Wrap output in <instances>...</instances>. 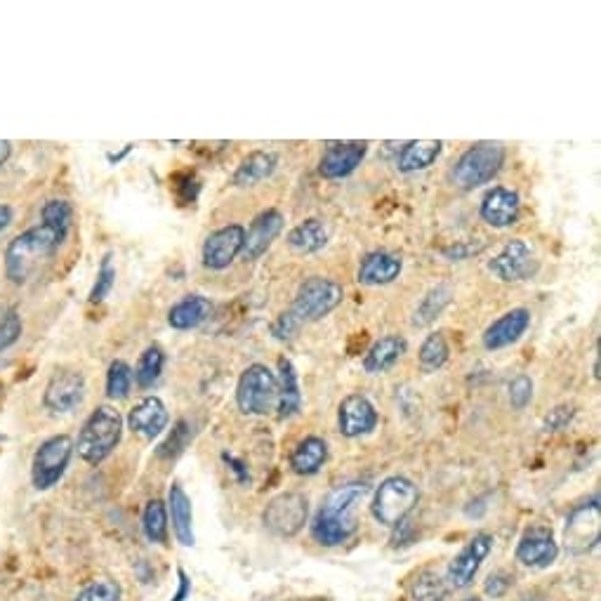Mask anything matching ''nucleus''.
<instances>
[{
  "label": "nucleus",
  "instance_id": "obj_1",
  "mask_svg": "<svg viewBox=\"0 0 601 601\" xmlns=\"http://www.w3.org/2000/svg\"><path fill=\"white\" fill-rule=\"evenodd\" d=\"M62 243V236L45 227V224L22 231L5 250V276L15 286H24L41 269V264L57 253Z\"/></svg>",
  "mask_w": 601,
  "mask_h": 601
},
{
  "label": "nucleus",
  "instance_id": "obj_2",
  "mask_svg": "<svg viewBox=\"0 0 601 601\" xmlns=\"http://www.w3.org/2000/svg\"><path fill=\"white\" fill-rule=\"evenodd\" d=\"M123 437V418L116 408L97 406L83 422L74 448L88 465H99L114 453Z\"/></svg>",
  "mask_w": 601,
  "mask_h": 601
},
{
  "label": "nucleus",
  "instance_id": "obj_3",
  "mask_svg": "<svg viewBox=\"0 0 601 601\" xmlns=\"http://www.w3.org/2000/svg\"><path fill=\"white\" fill-rule=\"evenodd\" d=\"M505 147L500 142H477L455 161L451 180L462 191H474L493 182V177L503 170Z\"/></svg>",
  "mask_w": 601,
  "mask_h": 601
},
{
  "label": "nucleus",
  "instance_id": "obj_4",
  "mask_svg": "<svg viewBox=\"0 0 601 601\" xmlns=\"http://www.w3.org/2000/svg\"><path fill=\"white\" fill-rule=\"evenodd\" d=\"M342 300H345V290L338 281L326 279V276H309L297 288L293 307L288 312L305 326V323L326 319L342 305Z\"/></svg>",
  "mask_w": 601,
  "mask_h": 601
},
{
  "label": "nucleus",
  "instance_id": "obj_5",
  "mask_svg": "<svg viewBox=\"0 0 601 601\" xmlns=\"http://www.w3.org/2000/svg\"><path fill=\"white\" fill-rule=\"evenodd\" d=\"M279 382L276 373L264 363H253L241 373L236 385V404L243 415H267L274 411Z\"/></svg>",
  "mask_w": 601,
  "mask_h": 601
},
{
  "label": "nucleus",
  "instance_id": "obj_6",
  "mask_svg": "<svg viewBox=\"0 0 601 601\" xmlns=\"http://www.w3.org/2000/svg\"><path fill=\"white\" fill-rule=\"evenodd\" d=\"M420 500L418 486L406 477H389L373 498V517L389 528L401 526Z\"/></svg>",
  "mask_w": 601,
  "mask_h": 601
},
{
  "label": "nucleus",
  "instance_id": "obj_7",
  "mask_svg": "<svg viewBox=\"0 0 601 601\" xmlns=\"http://www.w3.org/2000/svg\"><path fill=\"white\" fill-rule=\"evenodd\" d=\"M71 455H74V439L66 434L45 439L31 462V481L38 491H48L64 477L69 467Z\"/></svg>",
  "mask_w": 601,
  "mask_h": 601
},
{
  "label": "nucleus",
  "instance_id": "obj_8",
  "mask_svg": "<svg viewBox=\"0 0 601 601\" xmlns=\"http://www.w3.org/2000/svg\"><path fill=\"white\" fill-rule=\"evenodd\" d=\"M309 503L302 493H281L264 507L262 521L274 536L293 538L307 524Z\"/></svg>",
  "mask_w": 601,
  "mask_h": 601
},
{
  "label": "nucleus",
  "instance_id": "obj_9",
  "mask_svg": "<svg viewBox=\"0 0 601 601\" xmlns=\"http://www.w3.org/2000/svg\"><path fill=\"white\" fill-rule=\"evenodd\" d=\"M601 538V507L599 498L578 505L569 514L564 528V545L571 554H587L594 550Z\"/></svg>",
  "mask_w": 601,
  "mask_h": 601
},
{
  "label": "nucleus",
  "instance_id": "obj_10",
  "mask_svg": "<svg viewBox=\"0 0 601 601\" xmlns=\"http://www.w3.org/2000/svg\"><path fill=\"white\" fill-rule=\"evenodd\" d=\"M538 257L533 253V248L526 241L512 239L507 241L503 250L488 262V269L495 279L505 283H521L533 279L538 274Z\"/></svg>",
  "mask_w": 601,
  "mask_h": 601
},
{
  "label": "nucleus",
  "instance_id": "obj_11",
  "mask_svg": "<svg viewBox=\"0 0 601 601\" xmlns=\"http://www.w3.org/2000/svg\"><path fill=\"white\" fill-rule=\"evenodd\" d=\"M88 382L81 371L74 368H62L52 375L48 387H45L43 404L52 413H71L85 401Z\"/></svg>",
  "mask_w": 601,
  "mask_h": 601
},
{
  "label": "nucleus",
  "instance_id": "obj_12",
  "mask_svg": "<svg viewBox=\"0 0 601 601\" xmlns=\"http://www.w3.org/2000/svg\"><path fill=\"white\" fill-rule=\"evenodd\" d=\"M243 243H246V229L241 224H227V227L215 229L203 243V267L222 272L243 253Z\"/></svg>",
  "mask_w": 601,
  "mask_h": 601
},
{
  "label": "nucleus",
  "instance_id": "obj_13",
  "mask_svg": "<svg viewBox=\"0 0 601 601\" xmlns=\"http://www.w3.org/2000/svg\"><path fill=\"white\" fill-rule=\"evenodd\" d=\"M378 411L371 399L363 394H349L340 401L338 408V427L340 434L347 439H359L371 434L378 427Z\"/></svg>",
  "mask_w": 601,
  "mask_h": 601
},
{
  "label": "nucleus",
  "instance_id": "obj_14",
  "mask_svg": "<svg viewBox=\"0 0 601 601\" xmlns=\"http://www.w3.org/2000/svg\"><path fill=\"white\" fill-rule=\"evenodd\" d=\"M493 550V536H488V533H477L470 543L462 547L458 557L451 561V566H448V583L455 590H462V587L472 585L474 576H477V571L481 569V564H484V559L491 554Z\"/></svg>",
  "mask_w": 601,
  "mask_h": 601
},
{
  "label": "nucleus",
  "instance_id": "obj_15",
  "mask_svg": "<svg viewBox=\"0 0 601 601\" xmlns=\"http://www.w3.org/2000/svg\"><path fill=\"white\" fill-rule=\"evenodd\" d=\"M368 154V142H338L328 144V149L323 151L319 173L326 180H342L349 177L356 168L363 163V158Z\"/></svg>",
  "mask_w": 601,
  "mask_h": 601
},
{
  "label": "nucleus",
  "instance_id": "obj_16",
  "mask_svg": "<svg viewBox=\"0 0 601 601\" xmlns=\"http://www.w3.org/2000/svg\"><path fill=\"white\" fill-rule=\"evenodd\" d=\"M528 326H531V312L526 307L510 309V312H505L484 330L481 342H484L488 352H498V349L510 347L524 338Z\"/></svg>",
  "mask_w": 601,
  "mask_h": 601
},
{
  "label": "nucleus",
  "instance_id": "obj_17",
  "mask_svg": "<svg viewBox=\"0 0 601 601\" xmlns=\"http://www.w3.org/2000/svg\"><path fill=\"white\" fill-rule=\"evenodd\" d=\"M356 526L352 519V512H342L333 505H323L319 514L314 517L312 536L323 547H335L347 543L354 536Z\"/></svg>",
  "mask_w": 601,
  "mask_h": 601
},
{
  "label": "nucleus",
  "instance_id": "obj_18",
  "mask_svg": "<svg viewBox=\"0 0 601 601\" xmlns=\"http://www.w3.org/2000/svg\"><path fill=\"white\" fill-rule=\"evenodd\" d=\"M519 194L505 187H493L488 194L481 198L479 215L488 227L493 229H507L519 220Z\"/></svg>",
  "mask_w": 601,
  "mask_h": 601
},
{
  "label": "nucleus",
  "instance_id": "obj_19",
  "mask_svg": "<svg viewBox=\"0 0 601 601\" xmlns=\"http://www.w3.org/2000/svg\"><path fill=\"white\" fill-rule=\"evenodd\" d=\"M283 231V215L281 210L269 208L260 213L250 224V229L246 231V243H243V257L246 260H257L272 248V243L279 239V234Z\"/></svg>",
  "mask_w": 601,
  "mask_h": 601
},
{
  "label": "nucleus",
  "instance_id": "obj_20",
  "mask_svg": "<svg viewBox=\"0 0 601 601\" xmlns=\"http://www.w3.org/2000/svg\"><path fill=\"white\" fill-rule=\"evenodd\" d=\"M559 557V545L554 543L552 533L543 526L531 528L517 545V559L528 569H547Z\"/></svg>",
  "mask_w": 601,
  "mask_h": 601
},
{
  "label": "nucleus",
  "instance_id": "obj_21",
  "mask_svg": "<svg viewBox=\"0 0 601 601\" xmlns=\"http://www.w3.org/2000/svg\"><path fill=\"white\" fill-rule=\"evenodd\" d=\"M168 422L170 413L158 396H144L140 404L132 406L128 415V427L144 439H156L158 434L165 432Z\"/></svg>",
  "mask_w": 601,
  "mask_h": 601
},
{
  "label": "nucleus",
  "instance_id": "obj_22",
  "mask_svg": "<svg viewBox=\"0 0 601 601\" xmlns=\"http://www.w3.org/2000/svg\"><path fill=\"white\" fill-rule=\"evenodd\" d=\"M401 269H404V260L399 255L389 253V250H373L361 260L356 279L363 286H389L399 279Z\"/></svg>",
  "mask_w": 601,
  "mask_h": 601
},
{
  "label": "nucleus",
  "instance_id": "obj_23",
  "mask_svg": "<svg viewBox=\"0 0 601 601\" xmlns=\"http://www.w3.org/2000/svg\"><path fill=\"white\" fill-rule=\"evenodd\" d=\"M279 396H276V411H279V420H288L293 415L300 413L302 408V389H300V375H297L293 361L281 356L279 359Z\"/></svg>",
  "mask_w": 601,
  "mask_h": 601
},
{
  "label": "nucleus",
  "instance_id": "obj_24",
  "mask_svg": "<svg viewBox=\"0 0 601 601\" xmlns=\"http://www.w3.org/2000/svg\"><path fill=\"white\" fill-rule=\"evenodd\" d=\"M408 352V342L401 335H385L373 342L366 356H363V371L368 375H382L396 366V361Z\"/></svg>",
  "mask_w": 601,
  "mask_h": 601
},
{
  "label": "nucleus",
  "instance_id": "obj_25",
  "mask_svg": "<svg viewBox=\"0 0 601 601\" xmlns=\"http://www.w3.org/2000/svg\"><path fill=\"white\" fill-rule=\"evenodd\" d=\"M213 314V302L203 295H184L168 312V323L173 330H194L203 326Z\"/></svg>",
  "mask_w": 601,
  "mask_h": 601
},
{
  "label": "nucleus",
  "instance_id": "obj_26",
  "mask_svg": "<svg viewBox=\"0 0 601 601\" xmlns=\"http://www.w3.org/2000/svg\"><path fill=\"white\" fill-rule=\"evenodd\" d=\"M276 165H279V156H276L274 151H250L239 163L231 182H234V187H253V184L272 177L276 173Z\"/></svg>",
  "mask_w": 601,
  "mask_h": 601
},
{
  "label": "nucleus",
  "instance_id": "obj_27",
  "mask_svg": "<svg viewBox=\"0 0 601 601\" xmlns=\"http://www.w3.org/2000/svg\"><path fill=\"white\" fill-rule=\"evenodd\" d=\"M168 512H170V517H173L175 538L180 540L184 547L194 545L196 543V538H194V510H191L189 495L184 493V488L180 484L170 486Z\"/></svg>",
  "mask_w": 601,
  "mask_h": 601
},
{
  "label": "nucleus",
  "instance_id": "obj_28",
  "mask_svg": "<svg viewBox=\"0 0 601 601\" xmlns=\"http://www.w3.org/2000/svg\"><path fill=\"white\" fill-rule=\"evenodd\" d=\"M444 151V142L441 140H415L404 144V149L399 151V158H396V168L399 173H420V170H427Z\"/></svg>",
  "mask_w": 601,
  "mask_h": 601
},
{
  "label": "nucleus",
  "instance_id": "obj_29",
  "mask_svg": "<svg viewBox=\"0 0 601 601\" xmlns=\"http://www.w3.org/2000/svg\"><path fill=\"white\" fill-rule=\"evenodd\" d=\"M288 246L297 255H314L328 246V227L319 217H309L290 229Z\"/></svg>",
  "mask_w": 601,
  "mask_h": 601
},
{
  "label": "nucleus",
  "instance_id": "obj_30",
  "mask_svg": "<svg viewBox=\"0 0 601 601\" xmlns=\"http://www.w3.org/2000/svg\"><path fill=\"white\" fill-rule=\"evenodd\" d=\"M328 460V444L321 437H307L295 446L290 453V470L300 477H312L326 465Z\"/></svg>",
  "mask_w": 601,
  "mask_h": 601
},
{
  "label": "nucleus",
  "instance_id": "obj_31",
  "mask_svg": "<svg viewBox=\"0 0 601 601\" xmlns=\"http://www.w3.org/2000/svg\"><path fill=\"white\" fill-rule=\"evenodd\" d=\"M163 366H165V354L161 347L151 345L144 349V352L140 354V359H137L135 371H132V378H135L137 387H142V389L154 387L158 378H161Z\"/></svg>",
  "mask_w": 601,
  "mask_h": 601
},
{
  "label": "nucleus",
  "instance_id": "obj_32",
  "mask_svg": "<svg viewBox=\"0 0 601 601\" xmlns=\"http://www.w3.org/2000/svg\"><path fill=\"white\" fill-rule=\"evenodd\" d=\"M451 297H453V290L451 286H446V283H439L437 288H432L429 293L422 297L418 312H415V319H413V326H429L434 319H439L441 312L451 305Z\"/></svg>",
  "mask_w": 601,
  "mask_h": 601
},
{
  "label": "nucleus",
  "instance_id": "obj_33",
  "mask_svg": "<svg viewBox=\"0 0 601 601\" xmlns=\"http://www.w3.org/2000/svg\"><path fill=\"white\" fill-rule=\"evenodd\" d=\"M142 531L149 543L168 545V510L161 500H149L142 514Z\"/></svg>",
  "mask_w": 601,
  "mask_h": 601
},
{
  "label": "nucleus",
  "instance_id": "obj_34",
  "mask_svg": "<svg viewBox=\"0 0 601 601\" xmlns=\"http://www.w3.org/2000/svg\"><path fill=\"white\" fill-rule=\"evenodd\" d=\"M448 356H451V347H448L444 333H429L418 352L420 368L425 373L439 371L441 366H446Z\"/></svg>",
  "mask_w": 601,
  "mask_h": 601
},
{
  "label": "nucleus",
  "instance_id": "obj_35",
  "mask_svg": "<svg viewBox=\"0 0 601 601\" xmlns=\"http://www.w3.org/2000/svg\"><path fill=\"white\" fill-rule=\"evenodd\" d=\"M41 217L45 227H50L55 234L66 239L71 231V224H74V208H71V203L64 201V198H52V201L43 206Z\"/></svg>",
  "mask_w": 601,
  "mask_h": 601
},
{
  "label": "nucleus",
  "instance_id": "obj_36",
  "mask_svg": "<svg viewBox=\"0 0 601 601\" xmlns=\"http://www.w3.org/2000/svg\"><path fill=\"white\" fill-rule=\"evenodd\" d=\"M194 439V425L189 420H177L173 432L168 434V439L156 448V455L161 460H175L184 448L189 446V441Z\"/></svg>",
  "mask_w": 601,
  "mask_h": 601
},
{
  "label": "nucleus",
  "instance_id": "obj_37",
  "mask_svg": "<svg viewBox=\"0 0 601 601\" xmlns=\"http://www.w3.org/2000/svg\"><path fill=\"white\" fill-rule=\"evenodd\" d=\"M132 382H135V378H132V368L128 363L121 359L114 361L107 371V396L114 401L128 399Z\"/></svg>",
  "mask_w": 601,
  "mask_h": 601
},
{
  "label": "nucleus",
  "instance_id": "obj_38",
  "mask_svg": "<svg viewBox=\"0 0 601 601\" xmlns=\"http://www.w3.org/2000/svg\"><path fill=\"white\" fill-rule=\"evenodd\" d=\"M446 592V583L432 571L420 573L411 587L413 601H444Z\"/></svg>",
  "mask_w": 601,
  "mask_h": 601
},
{
  "label": "nucleus",
  "instance_id": "obj_39",
  "mask_svg": "<svg viewBox=\"0 0 601 601\" xmlns=\"http://www.w3.org/2000/svg\"><path fill=\"white\" fill-rule=\"evenodd\" d=\"M114 255L107 253L102 257V264H99V272H97V281L95 286L90 290L88 300L92 305H99V302H104L109 297L111 290L116 286V267H114Z\"/></svg>",
  "mask_w": 601,
  "mask_h": 601
},
{
  "label": "nucleus",
  "instance_id": "obj_40",
  "mask_svg": "<svg viewBox=\"0 0 601 601\" xmlns=\"http://www.w3.org/2000/svg\"><path fill=\"white\" fill-rule=\"evenodd\" d=\"M22 333H24L22 314H19L15 307L5 309V312L0 314V352L15 347L19 338H22Z\"/></svg>",
  "mask_w": 601,
  "mask_h": 601
},
{
  "label": "nucleus",
  "instance_id": "obj_41",
  "mask_svg": "<svg viewBox=\"0 0 601 601\" xmlns=\"http://www.w3.org/2000/svg\"><path fill=\"white\" fill-rule=\"evenodd\" d=\"M121 599V587L114 580H95L78 594L76 601H118Z\"/></svg>",
  "mask_w": 601,
  "mask_h": 601
},
{
  "label": "nucleus",
  "instance_id": "obj_42",
  "mask_svg": "<svg viewBox=\"0 0 601 601\" xmlns=\"http://www.w3.org/2000/svg\"><path fill=\"white\" fill-rule=\"evenodd\" d=\"M533 399V380L528 375H517L510 382V404L517 411H524V408L531 404Z\"/></svg>",
  "mask_w": 601,
  "mask_h": 601
},
{
  "label": "nucleus",
  "instance_id": "obj_43",
  "mask_svg": "<svg viewBox=\"0 0 601 601\" xmlns=\"http://www.w3.org/2000/svg\"><path fill=\"white\" fill-rule=\"evenodd\" d=\"M302 328V323L295 319L293 314L290 312H283V314H279V319H276L274 323H272V335L276 340H281V342H288V340H293L295 338V333L297 330Z\"/></svg>",
  "mask_w": 601,
  "mask_h": 601
},
{
  "label": "nucleus",
  "instance_id": "obj_44",
  "mask_svg": "<svg viewBox=\"0 0 601 601\" xmlns=\"http://www.w3.org/2000/svg\"><path fill=\"white\" fill-rule=\"evenodd\" d=\"M484 248H486L484 241H474V243L458 241L455 246H448L441 250V255L448 257V260H453V262H460V260H467V257H472V255H479Z\"/></svg>",
  "mask_w": 601,
  "mask_h": 601
},
{
  "label": "nucleus",
  "instance_id": "obj_45",
  "mask_svg": "<svg viewBox=\"0 0 601 601\" xmlns=\"http://www.w3.org/2000/svg\"><path fill=\"white\" fill-rule=\"evenodd\" d=\"M573 411L571 408L561 406V408H554V411L550 413V418L545 420V429L547 432H557V429H564L566 425H569Z\"/></svg>",
  "mask_w": 601,
  "mask_h": 601
},
{
  "label": "nucleus",
  "instance_id": "obj_46",
  "mask_svg": "<svg viewBox=\"0 0 601 601\" xmlns=\"http://www.w3.org/2000/svg\"><path fill=\"white\" fill-rule=\"evenodd\" d=\"M507 587H510V578L505 573H495V576L486 580V594H491V597H503Z\"/></svg>",
  "mask_w": 601,
  "mask_h": 601
},
{
  "label": "nucleus",
  "instance_id": "obj_47",
  "mask_svg": "<svg viewBox=\"0 0 601 601\" xmlns=\"http://www.w3.org/2000/svg\"><path fill=\"white\" fill-rule=\"evenodd\" d=\"M222 460L227 462V465H231V470H234L236 474H239V481H241V484H248V481H250V474H248L246 467H243V462H239L236 458H231L229 453H222Z\"/></svg>",
  "mask_w": 601,
  "mask_h": 601
},
{
  "label": "nucleus",
  "instance_id": "obj_48",
  "mask_svg": "<svg viewBox=\"0 0 601 601\" xmlns=\"http://www.w3.org/2000/svg\"><path fill=\"white\" fill-rule=\"evenodd\" d=\"M177 578H180V590H177L173 601H184L191 594V580L187 578V573H184L182 569L177 571Z\"/></svg>",
  "mask_w": 601,
  "mask_h": 601
},
{
  "label": "nucleus",
  "instance_id": "obj_49",
  "mask_svg": "<svg viewBox=\"0 0 601 601\" xmlns=\"http://www.w3.org/2000/svg\"><path fill=\"white\" fill-rule=\"evenodd\" d=\"M10 222H12V208L5 206V203H0V231L8 229Z\"/></svg>",
  "mask_w": 601,
  "mask_h": 601
},
{
  "label": "nucleus",
  "instance_id": "obj_50",
  "mask_svg": "<svg viewBox=\"0 0 601 601\" xmlns=\"http://www.w3.org/2000/svg\"><path fill=\"white\" fill-rule=\"evenodd\" d=\"M12 156V142L0 140V165L8 163V158Z\"/></svg>",
  "mask_w": 601,
  "mask_h": 601
},
{
  "label": "nucleus",
  "instance_id": "obj_51",
  "mask_svg": "<svg viewBox=\"0 0 601 601\" xmlns=\"http://www.w3.org/2000/svg\"><path fill=\"white\" fill-rule=\"evenodd\" d=\"M465 601H481V599H477V597H470V599H465Z\"/></svg>",
  "mask_w": 601,
  "mask_h": 601
}]
</instances>
